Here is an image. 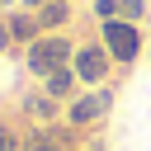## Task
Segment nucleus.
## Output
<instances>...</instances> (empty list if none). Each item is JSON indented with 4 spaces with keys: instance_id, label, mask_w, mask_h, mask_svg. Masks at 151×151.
Instances as JSON below:
<instances>
[{
    "instance_id": "obj_1",
    "label": "nucleus",
    "mask_w": 151,
    "mask_h": 151,
    "mask_svg": "<svg viewBox=\"0 0 151 151\" xmlns=\"http://www.w3.org/2000/svg\"><path fill=\"white\" fill-rule=\"evenodd\" d=\"M99 42L109 47V57L118 66H132L142 57V24H127V19H109L99 28Z\"/></svg>"
},
{
    "instance_id": "obj_2",
    "label": "nucleus",
    "mask_w": 151,
    "mask_h": 151,
    "mask_svg": "<svg viewBox=\"0 0 151 151\" xmlns=\"http://www.w3.org/2000/svg\"><path fill=\"white\" fill-rule=\"evenodd\" d=\"M71 57H76L71 38H33V47H28V71H33V76H52V71L71 66Z\"/></svg>"
},
{
    "instance_id": "obj_3",
    "label": "nucleus",
    "mask_w": 151,
    "mask_h": 151,
    "mask_svg": "<svg viewBox=\"0 0 151 151\" xmlns=\"http://www.w3.org/2000/svg\"><path fill=\"white\" fill-rule=\"evenodd\" d=\"M71 66H76V76L85 80V85H104L109 80V71H113V57H109V47L104 42H80L76 47V57H71Z\"/></svg>"
},
{
    "instance_id": "obj_4",
    "label": "nucleus",
    "mask_w": 151,
    "mask_h": 151,
    "mask_svg": "<svg viewBox=\"0 0 151 151\" xmlns=\"http://www.w3.org/2000/svg\"><path fill=\"white\" fill-rule=\"evenodd\" d=\"M109 104H113V94L99 85V90H90V94H80L71 109H66V123L71 127H90V123H99L104 113H109Z\"/></svg>"
},
{
    "instance_id": "obj_5",
    "label": "nucleus",
    "mask_w": 151,
    "mask_h": 151,
    "mask_svg": "<svg viewBox=\"0 0 151 151\" xmlns=\"http://www.w3.org/2000/svg\"><path fill=\"white\" fill-rule=\"evenodd\" d=\"M76 80H80V76H76V66L52 71V76H47V99H66V94L76 90Z\"/></svg>"
},
{
    "instance_id": "obj_6",
    "label": "nucleus",
    "mask_w": 151,
    "mask_h": 151,
    "mask_svg": "<svg viewBox=\"0 0 151 151\" xmlns=\"http://www.w3.org/2000/svg\"><path fill=\"white\" fill-rule=\"evenodd\" d=\"M66 19H71V5H66V0H47V5L38 9V24H42V28H61Z\"/></svg>"
},
{
    "instance_id": "obj_7",
    "label": "nucleus",
    "mask_w": 151,
    "mask_h": 151,
    "mask_svg": "<svg viewBox=\"0 0 151 151\" xmlns=\"http://www.w3.org/2000/svg\"><path fill=\"white\" fill-rule=\"evenodd\" d=\"M24 151H76V146H71V137H61V132H38Z\"/></svg>"
},
{
    "instance_id": "obj_8",
    "label": "nucleus",
    "mask_w": 151,
    "mask_h": 151,
    "mask_svg": "<svg viewBox=\"0 0 151 151\" xmlns=\"http://www.w3.org/2000/svg\"><path fill=\"white\" fill-rule=\"evenodd\" d=\"M38 28H42L38 19H28V14H19V19L9 24V38H38Z\"/></svg>"
},
{
    "instance_id": "obj_9",
    "label": "nucleus",
    "mask_w": 151,
    "mask_h": 151,
    "mask_svg": "<svg viewBox=\"0 0 151 151\" xmlns=\"http://www.w3.org/2000/svg\"><path fill=\"white\" fill-rule=\"evenodd\" d=\"M118 19H127V24H142L146 19V0H123V14Z\"/></svg>"
},
{
    "instance_id": "obj_10",
    "label": "nucleus",
    "mask_w": 151,
    "mask_h": 151,
    "mask_svg": "<svg viewBox=\"0 0 151 151\" xmlns=\"http://www.w3.org/2000/svg\"><path fill=\"white\" fill-rule=\"evenodd\" d=\"M94 14L109 24V19H118V14H123V0H94Z\"/></svg>"
},
{
    "instance_id": "obj_11",
    "label": "nucleus",
    "mask_w": 151,
    "mask_h": 151,
    "mask_svg": "<svg viewBox=\"0 0 151 151\" xmlns=\"http://www.w3.org/2000/svg\"><path fill=\"white\" fill-rule=\"evenodd\" d=\"M28 109H33V118H52V99H33Z\"/></svg>"
},
{
    "instance_id": "obj_12",
    "label": "nucleus",
    "mask_w": 151,
    "mask_h": 151,
    "mask_svg": "<svg viewBox=\"0 0 151 151\" xmlns=\"http://www.w3.org/2000/svg\"><path fill=\"white\" fill-rule=\"evenodd\" d=\"M0 151H19V137H14L9 127H0Z\"/></svg>"
},
{
    "instance_id": "obj_13",
    "label": "nucleus",
    "mask_w": 151,
    "mask_h": 151,
    "mask_svg": "<svg viewBox=\"0 0 151 151\" xmlns=\"http://www.w3.org/2000/svg\"><path fill=\"white\" fill-rule=\"evenodd\" d=\"M24 5H38V9H42V5H47V0H24Z\"/></svg>"
},
{
    "instance_id": "obj_14",
    "label": "nucleus",
    "mask_w": 151,
    "mask_h": 151,
    "mask_svg": "<svg viewBox=\"0 0 151 151\" xmlns=\"http://www.w3.org/2000/svg\"><path fill=\"white\" fill-rule=\"evenodd\" d=\"M94 151H104V146H99V142H94Z\"/></svg>"
}]
</instances>
